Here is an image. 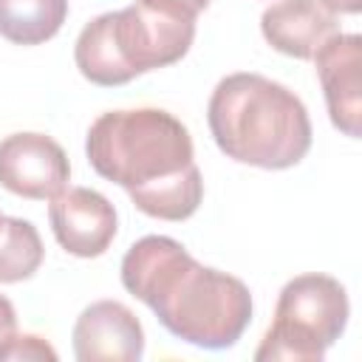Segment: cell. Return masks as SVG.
Wrapping results in <instances>:
<instances>
[{
	"instance_id": "13",
	"label": "cell",
	"mask_w": 362,
	"mask_h": 362,
	"mask_svg": "<svg viewBox=\"0 0 362 362\" xmlns=\"http://www.w3.org/2000/svg\"><path fill=\"white\" fill-rule=\"evenodd\" d=\"M6 359H57V351L37 334H14L0 348V362Z\"/></svg>"
},
{
	"instance_id": "5",
	"label": "cell",
	"mask_w": 362,
	"mask_h": 362,
	"mask_svg": "<svg viewBox=\"0 0 362 362\" xmlns=\"http://www.w3.org/2000/svg\"><path fill=\"white\" fill-rule=\"evenodd\" d=\"M351 317L345 286L320 272L291 277L277 297L274 320L260 339L255 359L272 362H320L342 337Z\"/></svg>"
},
{
	"instance_id": "10",
	"label": "cell",
	"mask_w": 362,
	"mask_h": 362,
	"mask_svg": "<svg viewBox=\"0 0 362 362\" xmlns=\"http://www.w3.org/2000/svg\"><path fill=\"white\" fill-rule=\"evenodd\" d=\"M260 31L274 51L311 59L339 31V23L320 0H277L260 14Z\"/></svg>"
},
{
	"instance_id": "11",
	"label": "cell",
	"mask_w": 362,
	"mask_h": 362,
	"mask_svg": "<svg viewBox=\"0 0 362 362\" xmlns=\"http://www.w3.org/2000/svg\"><path fill=\"white\" fill-rule=\"evenodd\" d=\"M68 0H0V37L14 45H40L59 34Z\"/></svg>"
},
{
	"instance_id": "17",
	"label": "cell",
	"mask_w": 362,
	"mask_h": 362,
	"mask_svg": "<svg viewBox=\"0 0 362 362\" xmlns=\"http://www.w3.org/2000/svg\"><path fill=\"white\" fill-rule=\"evenodd\" d=\"M0 218H3V215H0Z\"/></svg>"
},
{
	"instance_id": "3",
	"label": "cell",
	"mask_w": 362,
	"mask_h": 362,
	"mask_svg": "<svg viewBox=\"0 0 362 362\" xmlns=\"http://www.w3.org/2000/svg\"><path fill=\"white\" fill-rule=\"evenodd\" d=\"M206 124L226 158L260 170H288L311 150V119L303 99L252 71L229 74L215 85Z\"/></svg>"
},
{
	"instance_id": "15",
	"label": "cell",
	"mask_w": 362,
	"mask_h": 362,
	"mask_svg": "<svg viewBox=\"0 0 362 362\" xmlns=\"http://www.w3.org/2000/svg\"><path fill=\"white\" fill-rule=\"evenodd\" d=\"M17 334V314H14V305L8 297L0 294V348Z\"/></svg>"
},
{
	"instance_id": "1",
	"label": "cell",
	"mask_w": 362,
	"mask_h": 362,
	"mask_svg": "<svg viewBox=\"0 0 362 362\" xmlns=\"http://www.w3.org/2000/svg\"><path fill=\"white\" fill-rule=\"evenodd\" d=\"M85 156L110 184L127 189L133 206L158 221H187L204 201L192 136L161 107L107 110L88 127Z\"/></svg>"
},
{
	"instance_id": "14",
	"label": "cell",
	"mask_w": 362,
	"mask_h": 362,
	"mask_svg": "<svg viewBox=\"0 0 362 362\" xmlns=\"http://www.w3.org/2000/svg\"><path fill=\"white\" fill-rule=\"evenodd\" d=\"M139 3H144L150 8H158V11H167V14L192 17V20L209 6V0H139Z\"/></svg>"
},
{
	"instance_id": "4",
	"label": "cell",
	"mask_w": 362,
	"mask_h": 362,
	"mask_svg": "<svg viewBox=\"0 0 362 362\" xmlns=\"http://www.w3.org/2000/svg\"><path fill=\"white\" fill-rule=\"evenodd\" d=\"M195 40V20L133 3L93 17L76 37L74 62L99 88H119L153 68L178 62Z\"/></svg>"
},
{
	"instance_id": "7",
	"label": "cell",
	"mask_w": 362,
	"mask_h": 362,
	"mask_svg": "<svg viewBox=\"0 0 362 362\" xmlns=\"http://www.w3.org/2000/svg\"><path fill=\"white\" fill-rule=\"evenodd\" d=\"M331 124L351 136H362V37L337 31L311 57Z\"/></svg>"
},
{
	"instance_id": "6",
	"label": "cell",
	"mask_w": 362,
	"mask_h": 362,
	"mask_svg": "<svg viewBox=\"0 0 362 362\" xmlns=\"http://www.w3.org/2000/svg\"><path fill=\"white\" fill-rule=\"evenodd\" d=\"M65 150L45 133H11L0 141V187L28 198L51 201L68 187Z\"/></svg>"
},
{
	"instance_id": "8",
	"label": "cell",
	"mask_w": 362,
	"mask_h": 362,
	"mask_svg": "<svg viewBox=\"0 0 362 362\" xmlns=\"http://www.w3.org/2000/svg\"><path fill=\"white\" fill-rule=\"evenodd\" d=\"M48 221L57 243L74 257H99L116 238L113 204L90 187H65L48 204Z\"/></svg>"
},
{
	"instance_id": "2",
	"label": "cell",
	"mask_w": 362,
	"mask_h": 362,
	"mask_svg": "<svg viewBox=\"0 0 362 362\" xmlns=\"http://www.w3.org/2000/svg\"><path fill=\"white\" fill-rule=\"evenodd\" d=\"M122 286L175 337L206 351L232 348L252 322L249 286L198 263L178 240L144 235L122 257Z\"/></svg>"
},
{
	"instance_id": "9",
	"label": "cell",
	"mask_w": 362,
	"mask_h": 362,
	"mask_svg": "<svg viewBox=\"0 0 362 362\" xmlns=\"http://www.w3.org/2000/svg\"><path fill=\"white\" fill-rule=\"evenodd\" d=\"M71 339L79 362H139L144 356V328L119 300L90 303L76 317Z\"/></svg>"
},
{
	"instance_id": "16",
	"label": "cell",
	"mask_w": 362,
	"mask_h": 362,
	"mask_svg": "<svg viewBox=\"0 0 362 362\" xmlns=\"http://www.w3.org/2000/svg\"><path fill=\"white\" fill-rule=\"evenodd\" d=\"M331 14H359L362 0H320Z\"/></svg>"
},
{
	"instance_id": "12",
	"label": "cell",
	"mask_w": 362,
	"mask_h": 362,
	"mask_svg": "<svg viewBox=\"0 0 362 362\" xmlns=\"http://www.w3.org/2000/svg\"><path fill=\"white\" fill-rule=\"evenodd\" d=\"M45 249L37 226L25 218H0V283H23L42 266Z\"/></svg>"
}]
</instances>
